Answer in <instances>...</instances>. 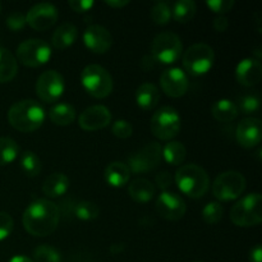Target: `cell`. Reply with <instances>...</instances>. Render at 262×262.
<instances>
[{"instance_id":"21","label":"cell","mask_w":262,"mask_h":262,"mask_svg":"<svg viewBox=\"0 0 262 262\" xmlns=\"http://www.w3.org/2000/svg\"><path fill=\"white\" fill-rule=\"evenodd\" d=\"M136 101L143 110H152L160 101V92L154 83L145 82L136 91Z\"/></svg>"},{"instance_id":"19","label":"cell","mask_w":262,"mask_h":262,"mask_svg":"<svg viewBox=\"0 0 262 262\" xmlns=\"http://www.w3.org/2000/svg\"><path fill=\"white\" fill-rule=\"evenodd\" d=\"M237 81L245 87H253L261 82L262 66L258 59L246 58L239 61L235 69Z\"/></svg>"},{"instance_id":"38","label":"cell","mask_w":262,"mask_h":262,"mask_svg":"<svg viewBox=\"0 0 262 262\" xmlns=\"http://www.w3.org/2000/svg\"><path fill=\"white\" fill-rule=\"evenodd\" d=\"M7 26L10 31L13 32H18V31L23 30L25 26L27 25V19H26V14L22 12H14L12 14L8 15L7 18Z\"/></svg>"},{"instance_id":"35","label":"cell","mask_w":262,"mask_h":262,"mask_svg":"<svg viewBox=\"0 0 262 262\" xmlns=\"http://www.w3.org/2000/svg\"><path fill=\"white\" fill-rule=\"evenodd\" d=\"M33 262H61V256L51 246L41 245L33 251Z\"/></svg>"},{"instance_id":"49","label":"cell","mask_w":262,"mask_h":262,"mask_svg":"<svg viewBox=\"0 0 262 262\" xmlns=\"http://www.w3.org/2000/svg\"><path fill=\"white\" fill-rule=\"evenodd\" d=\"M194 262H202V261H194Z\"/></svg>"},{"instance_id":"2","label":"cell","mask_w":262,"mask_h":262,"mask_svg":"<svg viewBox=\"0 0 262 262\" xmlns=\"http://www.w3.org/2000/svg\"><path fill=\"white\" fill-rule=\"evenodd\" d=\"M46 112L36 100L26 99L15 102L8 112V120L14 129L30 133L38 129L45 122Z\"/></svg>"},{"instance_id":"27","label":"cell","mask_w":262,"mask_h":262,"mask_svg":"<svg viewBox=\"0 0 262 262\" xmlns=\"http://www.w3.org/2000/svg\"><path fill=\"white\" fill-rule=\"evenodd\" d=\"M49 118L56 125H69L76 119V109L71 104L59 102L49 110Z\"/></svg>"},{"instance_id":"46","label":"cell","mask_w":262,"mask_h":262,"mask_svg":"<svg viewBox=\"0 0 262 262\" xmlns=\"http://www.w3.org/2000/svg\"><path fill=\"white\" fill-rule=\"evenodd\" d=\"M105 4L109 5V7L112 8H119L120 9V8L127 7V5L129 4V2H128V0H106Z\"/></svg>"},{"instance_id":"32","label":"cell","mask_w":262,"mask_h":262,"mask_svg":"<svg viewBox=\"0 0 262 262\" xmlns=\"http://www.w3.org/2000/svg\"><path fill=\"white\" fill-rule=\"evenodd\" d=\"M260 105H261V97L260 95L257 94V91L252 92V94H247L243 95L238 99V105L237 109L238 112H242L243 114L250 115V114H255L260 110Z\"/></svg>"},{"instance_id":"29","label":"cell","mask_w":262,"mask_h":262,"mask_svg":"<svg viewBox=\"0 0 262 262\" xmlns=\"http://www.w3.org/2000/svg\"><path fill=\"white\" fill-rule=\"evenodd\" d=\"M163 158L170 165H181L186 160L187 150L182 142L170 141L163 148Z\"/></svg>"},{"instance_id":"6","label":"cell","mask_w":262,"mask_h":262,"mask_svg":"<svg viewBox=\"0 0 262 262\" xmlns=\"http://www.w3.org/2000/svg\"><path fill=\"white\" fill-rule=\"evenodd\" d=\"M182 119L179 113L173 106H161L151 118L150 129L156 138L170 141L179 133Z\"/></svg>"},{"instance_id":"42","label":"cell","mask_w":262,"mask_h":262,"mask_svg":"<svg viewBox=\"0 0 262 262\" xmlns=\"http://www.w3.org/2000/svg\"><path fill=\"white\" fill-rule=\"evenodd\" d=\"M155 181L159 188L163 192H165L166 189L171 186V183H173V178H171V176L168 171H161V173H159L158 176H156Z\"/></svg>"},{"instance_id":"24","label":"cell","mask_w":262,"mask_h":262,"mask_svg":"<svg viewBox=\"0 0 262 262\" xmlns=\"http://www.w3.org/2000/svg\"><path fill=\"white\" fill-rule=\"evenodd\" d=\"M128 193L133 201L138 204H146L151 201L155 194V186L148 179L137 178L128 187Z\"/></svg>"},{"instance_id":"12","label":"cell","mask_w":262,"mask_h":262,"mask_svg":"<svg viewBox=\"0 0 262 262\" xmlns=\"http://www.w3.org/2000/svg\"><path fill=\"white\" fill-rule=\"evenodd\" d=\"M35 89L41 101L53 104L61 97L66 90V83H64L63 76L59 72L50 69V71L43 72L38 77Z\"/></svg>"},{"instance_id":"26","label":"cell","mask_w":262,"mask_h":262,"mask_svg":"<svg viewBox=\"0 0 262 262\" xmlns=\"http://www.w3.org/2000/svg\"><path fill=\"white\" fill-rule=\"evenodd\" d=\"M211 114L219 122L228 123L234 120L239 114V112L237 109V105L233 101L228 99H220L212 104Z\"/></svg>"},{"instance_id":"4","label":"cell","mask_w":262,"mask_h":262,"mask_svg":"<svg viewBox=\"0 0 262 262\" xmlns=\"http://www.w3.org/2000/svg\"><path fill=\"white\" fill-rule=\"evenodd\" d=\"M262 197L258 192L242 197L230 210V220L241 228H250L262 222Z\"/></svg>"},{"instance_id":"7","label":"cell","mask_w":262,"mask_h":262,"mask_svg":"<svg viewBox=\"0 0 262 262\" xmlns=\"http://www.w3.org/2000/svg\"><path fill=\"white\" fill-rule=\"evenodd\" d=\"M182 53H183V43L181 37L174 32L159 33L151 43V55L159 63H176L181 58Z\"/></svg>"},{"instance_id":"8","label":"cell","mask_w":262,"mask_h":262,"mask_svg":"<svg viewBox=\"0 0 262 262\" xmlns=\"http://www.w3.org/2000/svg\"><path fill=\"white\" fill-rule=\"evenodd\" d=\"M214 49L207 43H194L183 54V67L192 76L206 74L214 66Z\"/></svg>"},{"instance_id":"5","label":"cell","mask_w":262,"mask_h":262,"mask_svg":"<svg viewBox=\"0 0 262 262\" xmlns=\"http://www.w3.org/2000/svg\"><path fill=\"white\" fill-rule=\"evenodd\" d=\"M81 82L84 90L96 99L107 97L113 91L112 74L99 64H89L81 72Z\"/></svg>"},{"instance_id":"34","label":"cell","mask_w":262,"mask_h":262,"mask_svg":"<svg viewBox=\"0 0 262 262\" xmlns=\"http://www.w3.org/2000/svg\"><path fill=\"white\" fill-rule=\"evenodd\" d=\"M150 17L155 25L163 26L169 23L171 18V8L169 7L168 3L159 2L151 8Z\"/></svg>"},{"instance_id":"45","label":"cell","mask_w":262,"mask_h":262,"mask_svg":"<svg viewBox=\"0 0 262 262\" xmlns=\"http://www.w3.org/2000/svg\"><path fill=\"white\" fill-rule=\"evenodd\" d=\"M155 61L156 60L152 58V55H145L142 58V60H141V68L143 71H150V69H152L155 67Z\"/></svg>"},{"instance_id":"14","label":"cell","mask_w":262,"mask_h":262,"mask_svg":"<svg viewBox=\"0 0 262 262\" xmlns=\"http://www.w3.org/2000/svg\"><path fill=\"white\" fill-rule=\"evenodd\" d=\"M59 18V12L51 3L35 4L26 14L27 23L36 31H46L53 27Z\"/></svg>"},{"instance_id":"36","label":"cell","mask_w":262,"mask_h":262,"mask_svg":"<svg viewBox=\"0 0 262 262\" xmlns=\"http://www.w3.org/2000/svg\"><path fill=\"white\" fill-rule=\"evenodd\" d=\"M224 215V207L220 202H209L202 210V219L205 223L212 225L219 223Z\"/></svg>"},{"instance_id":"47","label":"cell","mask_w":262,"mask_h":262,"mask_svg":"<svg viewBox=\"0 0 262 262\" xmlns=\"http://www.w3.org/2000/svg\"><path fill=\"white\" fill-rule=\"evenodd\" d=\"M9 262H33L31 258L26 257V256L23 255H18V256H14L13 258H10Z\"/></svg>"},{"instance_id":"15","label":"cell","mask_w":262,"mask_h":262,"mask_svg":"<svg viewBox=\"0 0 262 262\" xmlns=\"http://www.w3.org/2000/svg\"><path fill=\"white\" fill-rule=\"evenodd\" d=\"M160 86L168 96L182 97L188 91V76L181 68L165 69L160 76Z\"/></svg>"},{"instance_id":"23","label":"cell","mask_w":262,"mask_h":262,"mask_svg":"<svg viewBox=\"0 0 262 262\" xmlns=\"http://www.w3.org/2000/svg\"><path fill=\"white\" fill-rule=\"evenodd\" d=\"M77 36H78V30L73 23H63L53 33L51 43L58 50H64L76 42Z\"/></svg>"},{"instance_id":"28","label":"cell","mask_w":262,"mask_h":262,"mask_svg":"<svg viewBox=\"0 0 262 262\" xmlns=\"http://www.w3.org/2000/svg\"><path fill=\"white\" fill-rule=\"evenodd\" d=\"M197 7L193 0H179L171 8V17L179 23H187L196 15Z\"/></svg>"},{"instance_id":"33","label":"cell","mask_w":262,"mask_h":262,"mask_svg":"<svg viewBox=\"0 0 262 262\" xmlns=\"http://www.w3.org/2000/svg\"><path fill=\"white\" fill-rule=\"evenodd\" d=\"M99 214V207H97L96 204L91 201H81L74 207V215L79 220H83V222H90V220L96 219Z\"/></svg>"},{"instance_id":"44","label":"cell","mask_w":262,"mask_h":262,"mask_svg":"<svg viewBox=\"0 0 262 262\" xmlns=\"http://www.w3.org/2000/svg\"><path fill=\"white\" fill-rule=\"evenodd\" d=\"M250 262H262L261 245H256L250 252Z\"/></svg>"},{"instance_id":"22","label":"cell","mask_w":262,"mask_h":262,"mask_svg":"<svg viewBox=\"0 0 262 262\" xmlns=\"http://www.w3.org/2000/svg\"><path fill=\"white\" fill-rule=\"evenodd\" d=\"M69 178L63 173H53L45 179L42 184V192L50 199H56L69 189Z\"/></svg>"},{"instance_id":"18","label":"cell","mask_w":262,"mask_h":262,"mask_svg":"<svg viewBox=\"0 0 262 262\" xmlns=\"http://www.w3.org/2000/svg\"><path fill=\"white\" fill-rule=\"evenodd\" d=\"M237 141L242 147L253 148L261 142V120L251 117L241 120L237 127Z\"/></svg>"},{"instance_id":"30","label":"cell","mask_w":262,"mask_h":262,"mask_svg":"<svg viewBox=\"0 0 262 262\" xmlns=\"http://www.w3.org/2000/svg\"><path fill=\"white\" fill-rule=\"evenodd\" d=\"M19 155V146L9 137H0V166L13 163Z\"/></svg>"},{"instance_id":"16","label":"cell","mask_w":262,"mask_h":262,"mask_svg":"<svg viewBox=\"0 0 262 262\" xmlns=\"http://www.w3.org/2000/svg\"><path fill=\"white\" fill-rule=\"evenodd\" d=\"M78 123L82 129L90 132L102 129L112 123V113L104 105H94L81 113Z\"/></svg>"},{"instance_id":"3","label":"cell","mask_w":262,"mask_h":262,"mask_svg":"<svg viewBox=\"0 0 262 262\" xmlns=\"http://www.w3.org/2000/svg\"><path fill=\"white\" fill-rule=\"evenodd\" d=\"M176 183L181 192L191 199H200L210 188V178L204 168L196 164L182 165L176 173Z\"/></svg>"},{"instance_id":"39","label":"cell","mask_w":262,"mask_h":262,"mask_svg":"<svg viewBox=\"0 0 262 262\" xmlns=\"http://www.w3.org/2000/svg\"><path fill=\"white\" fill-rule=\"evenodd\" d=\"M14 222L8 212L0 211V241H4L12 234Z\"/></svg>"},{"instance_id":"40","label":"cell","mask_w":262,"mask_h":262,"mask_svg":"<svg viewBox=\"0 0 262 262\" xmlns=\"http://www.w3.org/2000/svg\"><path fill=\"white\" fill-rule=\"evenodd\" d=\"M206 5L217 14H224L230 12L234 7V0H207Z\"/></svg>"},{"instance_id":"20","label":"cell","mask_w":262,"mask_h":262,"mask_svg":"<svg viewBox=\"0 0 262 262\" xmlns=\"http://www.w3.org/2000/svg\"><path fill=\"white\" fill-rule=\"evenodd\" d=\"M105 181L112 187L119 188V187L125 186L129 181L130 170L127 164L123 161H113L105 169Z\"/></svg>"},{"instance_id":"43","label":"cell","mask_w":262,"mask_h":262,"mask_svg":"<svg viewBox=\"0 0 262 262\" xmlns=\"http://www.w3.org/2000/svg\"><path fill=\"white\" fill-rule=\"evenodd\" d=\"M212 26H214V28L217 31V32H224V31L228 28V26H229V22H228L227 17H224V15H219V17H216L214 19Z\"/></svg>"},{"instance_id":"41","label":"cell","mask_w":262,"mask_h":262,"mask_svg":"<svg viewBox=\"0 0 262 262\" xmlns=\"http://www.w3.org/2000/svg\"><path fill=\"white\" fill-rule=\"evenodd\" d=\"M68 5L74 12L84 13L91 10L94 8L95 3L92 0H71V2H68Z\"/></svg>"},{"instance_id":"25","label":"cell","mask_w":262,"mask_h":262,"mask_svg":"<svg viewBox=\"0 0 262 262\" xmlns=\"http://www.w3.org/2000/svg\"><path fill=\"white\" fill-rule=\"evenodd\" d=\"M18 73V63L15 56L8 49L0 46V83L12 81Z\"/></svg>"},{"instance_id":"9","label":"cell","mask_w":262,"mask_h":262,"mask_svg":"<svg viewBox=\"0 0 262 262\" xmlns=\"http://www.w3.org/2000/svg\"><path fill=\"white\" fill-rule=\"evenodd\" d=\"M246 189V178L239 171L229 170L219 174L212 183V194L219 201H234Z\"/></svg>"},{"instance_id":"17","label":"cell","mask_w":262,"mask_h":262,"mask_svg":"<svg viewBox=\"0 0 262 262\" xmlns=\"http://www.w3.org/2000/svg\"><path fill=\"white\" fill-rule=\"evenodd\" d=\"M83 42L90 51L95 54H105L113 45L112 33L100 25H91L83 33Z\"/></svg>"},{"instance_id":"10","label":"cell","mask_w":262,"mask_h":262,"mask_svg":"<svg viewBox=\"0 0 262 262\" xmlns=\"http://www.w3.org/2000/svg\"><path fill=\"white\" fill-rule=\"evenodd\" d=\"M51 58V48L41 38H30L19 43L17 48L18 61L26 67L37 68L45 66Z\"/></svg>"},{"instance_id":"11","label":"cell","mask_w":262,"mask_h":262,"mask_svg":"<svg viewBox=\"0 0 262 262\" xmlns=\"http://www.w3.org/2000/svg\"><path fill=\"white\" fill-rule=\"evenodd\" d=\"M163 159V147L158 142H150L128 158L127 166L132 173H148L158 168Z\"/></svg>"},{"instance_id":"31","label":"cell","mask_w":262,"mask_h":262,"mask_svg":"<svg viewBox=\"0 0 262 262\" xmlns=\"http://www.w3.org/2000/svg\"><path fill=\"white\" fill-rule=\"evenodd\" d=\"M20 166L26 176L37 177L41 173L42 164H41L40 158L33 151H25L20 156Z\"/></svg>"},{"instance_id":"48","label":"cell","mask_w":262,"mask_h":262,"mask_svg":"<svg viewBox=\"0 0 262 262\" xmlns=\"http://www.w3.org/2000/svg\"><path fill=\"white\" fill-rule=\"evenodd\" d=\"M0 12H2V4H0Z\"/></svg>"},{"instance_id":"1","label":"cell","mask_w":262,"mask_h":262,"mask_svg":"<svg viewBox=\"0 0 262 262\" xmlns=\"http://www.w3.org/2000/svg\"><path fill=\"white\" fill-rule=\"evenodd\" d=\"M60 220L58 205L49 200H36L26 207L22 223L27 233L33 237H48L55 232Z\"/></svg>"},{"instance_id":"13","label":"cell","mask_w":262,"mask_h":262,"mask_svg":"<svg viewBox=\"0 0 262 262\" xmlns=\"http://www.w3.org/2000/svg\"><path fill=\"white\" fill-rule=\"evenodd\" d=\"M156 211L163 219L177 222L184 216L187 211V205L179 194L174 192H161L156 199Z\"/></svg>"},{"instance_id":"37","label":"cell","mask_w":262,"mask_h":262,"mask_svg":"<svg viewBox=\"0 0 262 262\" xmlns=\"http://www.w3.org/2000/svg\"><path fill=\"white\" fill-rule=\"evenodd\" d=\"M112 133L115 136V137L125 140V138H128L132 136L133 127L129 122H127V120L119 119V120H117V122L113 123Z\"/></svg>"}]
</instances>
